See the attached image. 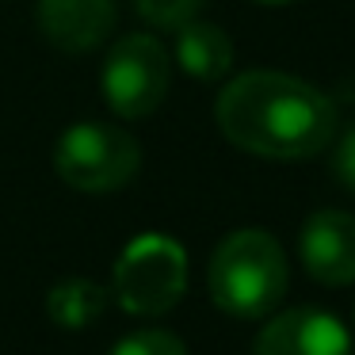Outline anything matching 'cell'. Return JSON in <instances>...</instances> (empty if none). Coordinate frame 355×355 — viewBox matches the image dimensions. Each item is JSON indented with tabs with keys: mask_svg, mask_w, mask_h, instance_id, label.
<instances>
[{
	"mask_svg": "<svg viewBox=\"0 0 355 355\" xmlns=\"http://www.w3.org/2000/svg\"><path fill=\"white\" fill-rule=\"evenodd\" d=\"M214 119L225 141L268 161H302L336 138V107L329 96L275 69L233 77L218 96Z\"/></svg>",
	"mask_w": 355,
	"mask_h": 355,
	"instance_id": "1",
	"label": "cell"
},
{
	"mask_svg": "<svg viewBox=\"0 0 355 355\" xmlns=\"http://www.w3.org/2000/svg\"><path fill=\"white\" fill-rule=\"evenodd\" d=\"M286 256L263 230H237L210 256V298L233 317H268L286 294Z\"/></svg>",
	"mask_w": 355,
	"mask_h": 355,
	"instance_id": "2",
	"label": "cell"
},
{
	"mask_svg": "<svg viewBox=\"0 0 355 355\" xmlns=\"http://www.w3.org/2000/svg\"><path fill=\"white\" fill-rule=\"evenodd\" d=\"M141 149L119 126L103 123H77L62 134L54 149V168L69 187L88 195L119 191L138 176Z\"/></svg>",
	"mask_w": 355,
	"mask_h": 355,
	"instance_id": "3",
	"label": "cell"
},
{
	"mask_svg": "<svg viewBox=\"0 0 355 355\" xmlns=\"http://www.w3.org/2000/svg\"><path fill=\"white\" fill-rule=\"evenodd\" d=\"M187 286V256L172 237L146 233L130 241L115 263V298L126 313H168Z\"/></svg>",
	"mask_w": 355,
	"mask_h": 355,
	"instance_id": "4",
	"label": "cell"
},
{
	"mask_svg": "<svg viewBox=\"0 0 355 355\" xmlns=\"http://www.w3.org/2000/svg\"><path fill=\"white\" fill-rule=\"evenodd\" d=\"M172 65L153 35H126L103 58L100 92L107 107L123 119H146L168 96Z\"/></svg>",
	"mask_w": 355,
	"mask_h": 355,
	"instance_id": "5",
	"label": "cell"
},
{
	"mask_svg": "<svg viewBox=\"0 0 355 355\" xmlns=\"http://www.w3.org/2000/svg\"><path fill=\"white\" fill-rule=\"evenodd\" d=\"M306 271L324 286L355 283V218L344 210H317L298 233Z\"/></svg>",
	"mask_w": 355,
	"mask_h": 355,
	"instance_id": "6",
	"label": "cell"
},
{
	"mask_svg": "<svg viewBox=\"0 0 355 355\" xmlns=\"http://www.w3.org/2000/svg\"><path fill=\"white\" fill-rule=\"evenodd\" d=\"M252 355H352L347 329L313 306L286 309L260 332Z\"/></svg>",
	"mask_w": 355,
	"mask_h": 355,
	"instance_id": "7",
	"label": "cell"
},
{
	"mask_svg": "<svg viewBox=\"0 0 355 355\" xmlns=\"http://www.w3.org/2000/svg\"><path fill=\"white\" fill-rule=\"evenodd\" d=\"M115 0H39V31L65 54H88L115 31Z\"/></svg>",
	"mask_w": 355,
	"mask_h": 355,
	"instance_id": "8",
	"label": "cell"
},
{
	"mask_svg": "<svg viewBox=\"0 0 355 355\" xmlns=\"http://www.w3.org/2000/svg\"><path fill=\"white\" fill-rule=\"evenodd\" d=\"M176 62L191 80H222L233 69V42L222 27L191 19L176 35Z\"/></svg>",
	"mask_w": 355,
	"mask_h": 355,
	"instance_id": "9",
	"label": "cell"
},
{
	"mask_svg": "<svg viewBox=\"0 0 355 355\" xmlns=\"http://www.w3.org/2000/svg\"><path fill=\"white\" fill-rule=\"evenodd\" d=\"M107 286L92 283V279H62L54 291L46 294V313L62 329H88L100 321L107 309Z\"/></svg>",
	"mask_w": 355,
	"mask_h": 355,
	"instance_id": "10",
	"label": "cell"
},
{
	"mask_svg": "<svg viewBox=\"0 0 355 355\" xmlns=\"http://www.w3.org/2000/svg\"><path fill=\"white\" fill-rule=\"evenodd\" d=\"M134 8H138V16L146 24L180 31L184 24L195 19V12L202 8V0H134Z\"/></svg>",
	"mask_w": 355,
	"mask_h": 355,
	"instance_id": "11",
	"label": "cell"
},
{
	"mask_svg": "<svg viewBox=\"0 0 355 355\" xmlns=\"http://www.w3.org/2000/svg\"><path fill=\"white\" fill-rule=\"evenodd\" d=\"M111 355H187V347L180 336H172L164 329H141L119 340Z\"/></svg>",
	"mask_w": 355,
	"mask_h": 355,
	"instance_id": "12",
	"label": "cell"
},
{
	"mask_svg": "<svg viewBox=\"0 0 355 355\" xmlns=\"http://www.w3.org/2000/svg\"><path fill=\"white\" fill-rule=\"evenodd\" d=\"M332 168H336V180L347 187V191L355 195V126L340 138L336 146V161H332Z\"/></svg>",
	"mask_w": 355,
	"mask_h": 355,
	"instance_id": "13",
	"label": "cell"
},
{
	"mask_svg": "<svg viewBox=\"0 0 355 355\" xmlns=\"http://www.w3.org/2000/svg\"><path fill=\"white\" fill-rule=\"evenodd\" d=\"M260 4H286V0H260Z\"/></svg>",
	"mask_w": 355,
	"mask_h": 355,
	"instance_id": "14",
	"label": "cell"
},
{
	"mask_svg": "<svg viewBox=\"0 0 355 355\" xmlns=\"http://www.w3.org/2000/svg\"><path fill=\"white\" fill-rule=\"evenodd\" d=\"M352 355H355V352H352Z\"/></svg>",
	"mask_w": 355,
	"mask_h": 355,
	"instance_id": "15",
	"label": "cell"
}]
</instances>
